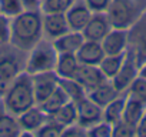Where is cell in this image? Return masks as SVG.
I'll return each mask as SVG.
<instances>
[{
  "label": "cell",
  "mask_w": 146,
  "mask_h": 137,
  "mask_svg": "<svg viewBox=\"0 0 146 137\" xmlns=\"http://www.w3.org/2000/svg\"><path fill=\"white\" fill-rule=\"evenodd\" d=\"M22 133L17 117L7 113H0V136H19Z\"/></svg>",
  "instance_id": "484cf974"
},
{
  "label": "cell",
  "mask_w": 146,
  "mask_h": 137,
  "mask_svg": "<svg viewBox=\"0 0 146 137\" xmlns=\"http://www.w3.org/2000/svg\"><path fill=\"white\" fill-rule=\"evenodd\" d=\"M26 10H40V0H22Z\"/></svg>",
  "instance_id": "8d00e7d4"
},
{
  "label": "cell",
  "mask_w": 146,
  "mask_h": 137,
  "mask_svg": "<svg viewBox=\"0 0 146 137\" xmlns=\"http://www.w3.org/2000/svg\"><path fill=\"white\" fill-rule=\"evenodd\" d=\"M139 76L146 79V61H143V63H142V66L139 67Z\"/></svg>",
  "instance_id": "74e56055"
},
{
  "label": "cell",
  "mask_w": 146,
  "mask_h": 137,
  "mask_svg": "<svg viewBox=\"0 0 146 137\" xmlns=\"http://www.w3.org/2000/svg\"><path fill=\"white\" fill-rule=\"evenodd\" d=\"M12 83H13L12 80H9L7 77H5L2 73H0V97H5V94L10 89Z\"/></svg>",
  "instance_id": "e575fe53"
},
{
  "label": "cell",
  "mask_w": 146,
  "mask_h": 137,
  "mask_svg": "<svg viewBox=\"0 0 146 137\" xmlns=\"http://www.w3.org/2000/svg\"><path fill=\"white\" fill-rule=\"evenodd\" d=\"M136 136H146V111L136 124Z\"/></svg>",
  "instance_id": "d590c367"
},
{
  "label": "cell",
  "mask_w": 146,
  "mask_h": 137,
  "mask_svg": "<svg viewBox=\"0 0 146 137\" xmlns=\"http://www.w3.org/2000/svg\"><path fill=\"white\" fill-rule=\"evenodd\" d=\"M40 2H42V0H40Z\"/></svg>",
  "instance_id": "f35d334b"
},
{
  "label": "cell",
  "mask_w": 146,
  "mask_h": 137,
  "mask_svg": "<svg viewBox=\"0 0 146 137\" xmlns=\"http://www.w3.org/2000/svg\"><path fill=\"white\" fill-rule=\"evenodd\" d=\"M46 120H47V114L37 104L17 116L20 128L22 131H26V133H36L46 123Z\"/></svg>",
  "instance_id": "5bb4252c"
},
{
  "label": "cell",
  "mask_w": 146,
  "mask_h": 137,
  "mask_svg": "<svg viewBox=\"0 0 146 137\" xmlns=\"http://www.w3.org/2000/svg\"><path fill=\"white\" fill-rule=\"evenodd\" d=\"M5 109L13 116H19L36 106L32 76L29 73H20L12 83L10 89L5 94Z\"/></svg>",
  "instance_id": "7a4b0ae2"
},
{
  "label": "cell",
  "mask_w": 146,
  "mask_h": 137,
  "mask_svg": "<svg viewBox=\"0 0 146 137\" xmlns=\"http://www.w3.org/2000/svg\"><path fill=\"white\" fill-rule=\"evenodd\" d=\"M26 9L22 3V0H0V13L13 19L23 13Z\"/></svg>",
  "instance_id": "83f0119b"
},
{
  "label": "cell",
  "mask_w": 146,
  "mask_h": 137,
  "mask_svg": "<svg viewBox=\"0 0 146 137\" xmlns=\"http://www.w3.org/2000/svg\"><path fill=\"white\" fill-rule=\"evenodd\" d=\"M137 76H139V66L135 61L133 56L126 51V59H125L122 67L119 68V72L110 79V82L115 86V89L120 94H123V93L127 92V89L130 87V84L133 83V80Z\"/></svg>",
  "instance_id": "52a82bcc"
},
{
  "label": "cell",
  "mask_w": 146,
  "mask_h": 137,
  "mask_svg": "<svg viewBox=\"0 0 146 137\" xmlns=\"http://www.w3.org/2000/svg\"><path fill=\"white\" fill-rule=\"evenodd\" d=\"M73 79L86 90V93L109 80L103 74V72L100 70L99 66H92V64H79L76 74Z\"/></svg>",
  "instance_id": "ba28073f"
},
{
  "label": "cell",
  "mask_w": 146,
  "mask_h": 137,
  "mask_svg": "<svg viewBox=\"0 0 146 137\" xmlns=\"http://www.w3.org/2000/svg\"><path fill=\"white\" fill-rule=\"evenodd\" d=\"M76 57L80 64H92V66H99L102 59L105 57L103 47L100 41L95 40H85L80 49L76 51Z\"/></svg>",
  "instance_id": "9a60e30c"
},
{
  "label": "cell",
  "mask_w": 146,
  "mask_h": 137,
  "mask_svg": "<svg viewBox=\"0 0 146 137\" xmlns=\"http://www.w3.org/2000/svg\"><path fill=\"white\" fill-rule=\"evenodd\" d=\"M67 101H72L69 97H67V94L62 90V87L59 86L43 103H40V104H37L47 116L49 114H52V113H54L56 110H59L63 104H66Z\"/></svg>",
  "instance_id": "603a6c76"
},
{
  "label": "cell",
  "mask_w": 146,
  "mask_h": 137,
  "mask_svg": "<svg viewBox=\"0 0 146 137\" xmlns=\"http://www.w3.org/2000/svg\"><path fill=\"white\" fill-rule=\"evenodd\" d=\"M29 51L30 53H29V57L26 60V73L36 74V73L54 70L59 53L56 51L52 41L40 40Z\"/></svg>",
  "instance_id": "277c9868"
},
{
  "label": "cell",
  "mask_w": 146,
  "mask_h": 137,
  "mask_svg": "<svg viewBox=\"0 0 146 137\" xmlns=\"http://www.w3.org/2000/svg\"><path fill=\"white\" fill-rule=\"evenodd\" d=\"M63 130H64L63 126L57 124L56 121H53V120H50V119L47 117L46 123H44L35 134H37V136H49V137H50V136H62Z\"/></svg>",
  "instance_id": "f546056e"
},
{
  "label": "cell",
  "mask_w": 146,
  "mask_h": 137,
  "mask_svg": "<svg viewBox=\"0 0 146 137\" xmlns=\"http://www.w3.org/2000/svg\"><path fill=\"white\" fill-rule=\"evenodd\" d=\"M64 16L70 30L82 32L92 16V12L86 6L85 0H75V3L66 10Z\"/></svg>",
  "instance_id": "8fae6325"
},
{
  "label": "cell",
  "mask_w": 146,
  "mask_h": 137,
  "mask_svg": "<svg viewBox=\"0 0 146 137\" xmlns=\"http://www.w3.org/2000/svg\"><path fill=\"white\" fill-rule=\"evenodd\" d=\"M127 96L136 97L146 104V79L137 76L130 84V87L127 89Z\"/></svg>",
  "instance_id": "f1b7e54d"
},
{
  "label": "cell",
  "mask_w": 146,
  "mask_h": 137,
  "mask_svg": "<svg viewBox=\"0 0 146 137\" xmlns=\"http://www.w3.org/2000/svg\"><path fill=\"white\" fill-rule=\"evenodd\" d=\"M50 120L56 121L57 124L67 127L70 124H75L78 121V109H76V103L75 101H67L66 104H63L59 110H56L54 113L47 116Z\"/></svg>",
  "instance_id": "ffe728a7"
},
{
  "label": "cell",
  "mask_w": 146,
  "mask_h": 137,
  "mask_svg": "<svg viewBox=\"0 0 146 137\" xmlns=\"http://www.w3.org/2000/svg\"><path fill=\"white\" fill-rule=\"evenodd\" d=\"M119 94H120V93L115 89V86L112 84V82L108 80V82H105L103 84L98 86L96 89L88 92V93H86V97L90 99L93 103H96L98 106H100V107L103 109L106 104H109L112 100H115Z\"/></svg>",
  "instance_id": "ac0fdd59"
},
{
  "label": "cell",
  "mask_w": 146,
  "mask_h": 137,
  "mask_svg": "<svg viewBox=\"0 0 146 137\" xmlns=\"http://www.w3.org/2000/svg\"><path fill=\"white\" fill-rule=\"evenodd\" d=\"M76 109H78V124L85 127L86 130L92 127L93 124L99 123L103 120V109L93 103L90 99L83 97L79 101H76Z\"/></svg>",
  "instance_id": "9c48e42d"
},
{
  "label": "cell",
  "mask_w": 146,
  "mask_h": 137,
  "mask_svg": "<svg viewBox=\"0 0 146 137\" xmlns=\"http://www.w3.org/2000/svg\"><path fill=\"white\" fill-rule=\"evenodd\" d=\"M112 128L113 126L105 120L93 124L92 127L88 128V136H95V137H109L112 136Z\"/></svg>",
  "instance_id": "4dcf8cb0"
},
{
  "label": "cell",
  "mask_w": 146,
  "mask_h": 137,
  "mask_svg": "<svg viewBox=\"0 0 146 137\" xmlns=\"http://www.w3.org/2000/svg\"><path fill=\"white\" fill-rule=\"evenodd\" d=\"M83 41H85V37L82 32L69 30L67 33L54 39L52 43L57 53H76L83 44Z\"/></svg>",
  "instance_id": "2e32d148"
},
{
  "label": "cell",
  "mask_w": 146,
  "mask_h": 137,
  "mask_svg": "<svg viewBox=\"0 0 146 137\" xmlns=\"http://www.w3.org/2000/svg\"><path fill=\"white\" fill-rule=\"evenodd\" d=\"M79 64L80 63L76 57V53H59L57 61L54 66V72L59 77L73 79L76 74Z\"/></svg>",
  "instance_id": "e0dca14e"
},
{
  "label": "cell",
  "mask_w": 146,
  "mask_h": 137,
  "mask_svg": "<svg viewBox=\"0 0 146 137\" xmlns=\"http://www.w3.org/2000/svg\"><path fill=\"white\" fill-rule=\"evenodd\" d=\"M59 86L62 87V90L67 94V97L72 101H79L80 99L86 97V90L75 80V79H64V77H59Z\"/></svg>",
  "instance_id": "cb8c5ba5"
},
{
  "label": "cell",
  "mask_w": 146,
  "mask_h": 137,
  "mask_svg": "<svg viewBox=\"0 0 146 137\" xmlns=\"http://www.w3.org/2000/svg\"><path fill=\"white\" fill-rule=\"evenodd\" d=\"M146 111V104L143 101H140L136 97L127 96L126 94V103H125V109H123V116L122 120L135 126L139 123V120L142 119L143 113Z\"/></svg>",
  "instance_id": "d6986e66"
},
{
  "label": "cell",
  "mask_w": 146,
  "mask_h": 137,
  "mask_svg": "<svg viewBox=\"0 0 146 137\" xmlns=\"http://www.w3.org/2000/svg\"><path fill=\"white\" fill-rule=\"evenodd\" d=\"M0 73L9 80H15L22 72H20V63L17 59L12 54H6L0 57Z\"/></svg>",
  "instance_id": "d4e9b609"
},
{
  "label": "cell",
  "mask_w": 146,
  "mask_h": 137,
  "mask_svg": "<svg viewBox=\"0 0 146 137\" xmlns=\"http://www.w3.org/2000/svg\"><path fill=\"white\" fill-rule=\"evenodd\" d=\"M42 23L43 34L50 40H54L70 30L64 13H42Z\"/></svg>",
  "instance_id": "7c38bea8"
},
{
  "label": "cell",
  "mask_w": 146,
  "mask_h": 137,
  "mask_svg": "<svg viewBox=\"0 0 146 137\" xmlns=\"http://www.w3.org/2000/svg\"><path fill=\"white\" fill-rule=\"evenodd\" d=\"M112 126H113L112 136H119V137H123V136H126V137L136 136V127L132 126V124H129V123H126V121H123V120H120V121H117V123H115Z\"/></svg>",
  "instance_id": "1f68e13d"
},
{
  "label": "cell",
  "mask_w": 146,
  "mask_h": 137,
  "mask_svg": "<svg viewBox=\"0 0 146 137\" xmlns=\"http://www.w3.org/2000/svg\"><path fill=\"white\" fill-rule=\"evenodd\" d=\"M75 3V0H42V13H66V10Z\"/></svg>",
  "instance_id": "4316f807"
},
{
  "label": "cell",
  "mask_w": 146,
  "mask_h": 137,
  "mask_svg": "<svg viewBox=\"0 0 146 137\" xmlns=\"http://www.w3.org/2000/svg\"><path fill=\"white\" fill-rule=\"evenodd\" d=\"M110 29H112V24L106 13H92L82 33H83L85 40L102 41V39L110 32Z\"/></svg>",
  "instance_id": "30bf717a"
},
{
  "label": "cell",
  "mask_w": 146,
  "mask_h": 137,
  "mask_svg": "<svg viewBox=\"0 0 146 137\" xmlns=\"http://www.w3.org/2000/svg\"><path fill=\"white\" fill-rule=\"evenodd\" d=\"M127 53L140 67L146 61V13L127 30Z\"/></svg>",
  "instance_id": "5b68a950"
},
{
  "label": "cell",
  "mask_w": 146,
  "mask_h": 137,
  "mask_svg": "<svg viewBox=\"0 0 146 137\" xmlns=\"http://www.w3.org/2000/svg\"><path fill=\"white\" fill-rule=\"evenodd\" d=\"M30 76H32L36 104L43 103L59 87V76L56 74L54 70L43 72V73H36V74H30Z\"/></svg>",
  "instance_id": "8992f818"
},
{
  "label": "cell",
  "mask_w": 146,
  "mask_h": 137,
  "mask_svg": "<svg viewBox=\"0 0 146 137\" xmlns=\"http://www.w3.org/2000/svg\"><path fill=\"white\" fill-rule=\"evenodd\" d=\"M43 36V23L40 10H25L12 19L10 43L19 50L29 51Z\"/></svg>",
  "instance_id": "6da1fadb"
},
{
  "label": "cell",
  "mask_w": 146,
  "mask_h": 137,
  "mask_svg": "<svg viewBox=\"0 0 146 137\" xmlns=\"http://www.w3.org/2000/svg\"><path fill=\"white\" fill-rule=\"evenodd\" d=\"M10 33H12L10 17L0 13V44L10 43Z\"/></svg>",
  "instance_id": "d6a6232c"
},
{
  "label": "cell",
  "mask_w": 146,
  "mask_h": 137,
  "mask_svg": "<svg viewBox=\"0 0 146 137\" xmlns=\"http://www.w3.org/2000/svg\"><path fill=\"white\" fill-rule=\"evenodd\" d=\"M125 103H126V96L119 94L115 100H112L109 104H106L103 107V120L110 123V124L120 121L122 116H123Z\"/></svg>",
  "instance_id": "44dd1931"
},
{
  "label": "cell",
  "mask_w": 146,
  "mask_h": 137,
  "mask_svg": "<svg viewBox=\"0 0 146 137\" xmlns=\"http://www.w3.org/2000/svg\"><path fill=\"white\" fill-rule=\"evenodd\" d=\"M85 3L92 13H106L110 0H85Z\"/></svg>",
  "instance_id": "836d02e7"
},
{
  "label": "cell",
  "mask_w": 146,
  "mask_h": 137,
  "mask_svg": "<svg viewBox=\"0 0 146 137\" xmlns=\"http://www.w3.org/2000/svg\"><path fill=\"white\" fill-rule=\"evenodd\" d=\"M125 59H126V51L120 53V54H105V57L99 63V67L103 72V74L110 80L119 72V68L122 67Z\"/></svg>",
  "instance_id": "7402d4cb"
},
{
  "label": "cell",
  "mask_w": 146,
  "mask_h": 137,
  "mask_svg": "<svg viewBox=\"0 0 146 137\" xmlns=\"http://www.w3.org/2000/svg\"><path fill=\"white\" fill-rule=\"evenodd\" d=\"M105 54H120L127 50V30L112 27L100 41Z\"/></svg>",
  "instance_id": "4fadbf2b"
},
{
  "label": "cell",
  "mask_w": 146,
  "mask_h": 137,
  "mask_svg": "<svg viewBox=\"0 0 146 137\" xmlns=\"http://www.w3.org/2000/svg\"><path fill=\"white\" fill-rule=\"evenodd\" d=\"M145 13L146 0H110L106 10L112 27L125 30H129Z\"/></svg>",
  "instance_id": "3957f363"
}]
</instances>
